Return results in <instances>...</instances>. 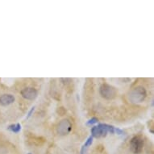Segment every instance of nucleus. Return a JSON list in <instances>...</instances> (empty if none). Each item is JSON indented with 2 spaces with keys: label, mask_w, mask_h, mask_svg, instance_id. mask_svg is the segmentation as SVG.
Here are the masks:
<instances>
[{
  "label": "nucleus",
  "mask_w": 154,
  "mask_h": 154,
  "mask_svg": "<svg viewBox=\"0 0 154 154\" xmlns=\"http://www.w3.org/2000/svg\"><path fill=\"white\" fill-rule=\"evenodd\" d=\"M147 92L144 87L138 86L131 90L128 94V99L131 103L138 104L141 103L146 98Z\"/></svg>",
  "instance_id": "obj_1"
},
{
  "label": "nucleus",
  "mask_w": 154,
  "mask_h": 154,
  "mask_svg": "<svg viewBox=\"0 0 154 154\" xmlns=\"http://www.w3.org/2000/svg\"><path fill=\"white\" fill-rule=\"evenodd\" d=\"M110 132L111 134L115 133V128L111 125L106 124H99L98 126H94L91 128V137L95 138L106 137V134Z\"/></svg>",
  "instance_id": "obj_2"
},
{
  "label": "nucleus",
  "mask_w": 154,
  "mask_h": 154,
  "mask_svg": "<svg viewBox=\"0 0 154 154\" xmlns=\"http://www.w3.org/2000/svg\"><path fill=\"white\" fill-rule=\"evenodd\" d=\"M99 93L103 99L108 100L115 99L117 95V91L116 87L107 83L102 84L99 88Z\"/></svg>",
  "instance_id": "obj_3"
},
{
  "label": "nucleus",
  "mask_w": 154,
  "mask_h": 154,
  "mask_svg": "<svg viewBox=\"0 0 154 154\" xmlns=\"http://www.w3.org/2000/svg\"><path fill=\"white\" fill-rule=\"evenodd\" d=\"M144 147V140L141 137L136 136L131 138L130 141V149L131 151L135 154H139L141 152Z\"/></svg>",
  "instance_id": "obj_4"
},
{
  "label": "nucleus",
  "mask_w": 154,
  "mask_h": 154,
  "mask_svg": "<svg viewBox=\"0 0 154 154\" xmlns=\"http://www.w3.org/2000/svg\"><path fill=\"white\" fill-rule=\"evenodd\" d=\"M72 128L73 126H72L71 122L69 119H64L57 124V131L60 136H66L70 133V131H72Z\"/></svg>",
  "instance_id": "obj_5"
},
{
  "label": "nucleus",
  "mask_w": 154,
  "mask_h": 154,
  "mask_svg": "<svg viewBox=\"0 0 154 154\" xmlns=\"http://www.w3.org/2000/svg\"><path fill=\"white\" fill-rule=\"evenodd\" d=\"M20 93L23 99H27V100H34L36 99L38 95L37 91L32 87H26L21 91Z\"/></svg>",
  "instance_id": "obj_6"
},
{
  "label": "nucleus",
  "mask_w": 154,
  "mask_h": 154,
  "mask_svg": "<svg viewBox=\"0 0 154 154\" xmlns=\"http://www.w3.org/2000/svg\"><path fill=\"white\" fill-rule=\"evenodd\" d=\"M15 102V97L12 94H3L0 97V104L2 106H8Z\"/></svg>",
  "instance_id": "obj_7"
},
{
  "label": "nucleus",
  "mask_w": 154,
  "mask_h": 154,
  "mask_svg": "<svg viewBox=\"0 0 154 154\" xmlns=\"http://www.w3.org/2000/svg\"><path fill=\"white\" fill-rule=\"evenodd\" d=\"M8 129L9 131H12L14 133H18L20 132L21 130V125L20 124H11L10 126L8 127Z\"/></svg>",
  "instance_id": "obj_8"
},
{
  "label": "nucleus",
  "mask_w": 154,
  "mask_h": 154,
  "mask_svg": "<svg viewBox=\"0 0 154 154\" xmlns=\"http://www.w3.org/2000/svg\"><path fill=\"white\" fill-rule=\"evenodd\" d=\"M98 122H99V119H97L96 117H93V118H91V119H89L88 121L86 122V125L87 126H91V125L97 124Z\"/></svg>",
  "instance_id": "obj_9"
},
{
  "label": "nucleus",
  "mask_w": 154,
  "mask_h": 154,
  "mask_svg": "<svg viewBox=\"0 0 154 154\" xmlns=\"http://www.w3.org/2000/svg\"><path fill=\"white\" fill-rule=\"evenodd\" d=\"M92 144H93V137H88V139L86 140V143L84 144V145H85L86 147H87V148H89V147L91 146Z\"/></svg>",
  "instance_id": "obj_10"
},
{
  "label": "nucleus",
  "mask_w": 154,
  "mask_h": 154,
  "mask_svg": "<svg viewBox=\"0 0 154 154\" xmlns=\"http://www.w3.org/2000/svg\"><path fill=\"white\" fill-rule=\"evenodd\" d=\"M115 132L118 134V135H124V131L123 130L119 128H115Z\"/></svg>",
  "instance_id": "obj_11"
},
{
  "label": "nucleus",
  "mask_w": 154,
  "mask_h": 154,
  "mask_svg": "<svg viewBox=\"0 0 154 154\" xmlns=\"http://www.w3.org/2000/svg\"><path fill=\"white\" fill-rule=\"evenodd\" d=\"M35 106H33V107H32V109H31L30 111H29V112H28V116H27V119H29L31 116H32V113L34 112V111H35Z\"/></svg>",
  "instance_id": "obj_12"
},
{
  "label": "nucleus",
  "mask_w": 154,
  "mask_h": 154,
  "mask_svg": "<svg viewBox=\"0 0 154 154\" xmlns=\"http://www.w3.org/2000/svg\"><path fill=\"white\" fill-rule=\"evenodd\" d=\"M87 149H88V148L85 146V145H84V144H83V146L82 147L81 153H80V154H86V152H87Z\"/></svg>",
  "instance_id": "obj_13"
},
{
  "label": "nucleus",
  "mask_w": 154,
  "mask_h": 154,
  "mask_svg": "<svg viewBox=\"0 0 154 154\" xmlns=\"http://www.w3.org/2000/svg\"><path fill=\"white\" fill-rule=\"evenodd\" d=\"M28 154H32V153H28Z\"/></svg>",
  "instance_id": "obj_14"
}]
</instances>
